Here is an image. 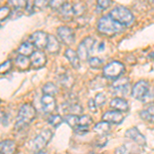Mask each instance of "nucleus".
I'll list each match as a JSON object with an SVG mask.
<instances>
[{
    "mask_svg": "<svg viewBox=\"0 0 154 154\" xmlns=\"http://www.w3.org/2000/svg\"><path fill=\"white\" fill-rule=\"evenodd\" d=\"M123 27L121 24L116 22L110 16H103L98 22V32L103 36L113 37L123 31Z\"/></svg>",
    "mask_w": 154,
    "mask_h": 154,
    "instance_id": "nucleus-1",
    "label": "nucleus"
},
{
    "mask_svg": "<svg viewBox=\"0 0 154 154\" xmlns=\"http://www.w3.org/2000/svg\"><path fill=\"white\" fill-rule=\"evenodd\" d=\"M36 116V110L31 104H24L20 108L18 117H17L16 128L17 130H23L28 126Z\"/></svg>",
    "mask_w": 154,
    "mask_h": 154,
    "instance_id": "nucleus-2",
    "label": "nucleus"
},
{
    "mask_svg": "<svg viewBox=\"0 0 154 154\" xmlns=\"http://www.w3.org/2000/svg\"><path fill=\"white\" fill-rule=\"evenodd\" d=\"M109 16L125 27L131 26L135 22V17H134L133 12L128 7L122 5L115 6L113 9H111Z\"/></svg>",
    "mask_w": 154,
    "mask_h": 154,
    "instance_id": "nucleus-3",
    "label": "nucleus"
},
{
    "mask_svg": "<svg viewBox=\"0 0 154 154\" xmlns=\"http://www.w3.org/2000/svg\"><path fill=\"white\" fill-rule=\"evenodd\" d=\"M53 138V131L51 130H44L42 131L39 135H37L35 138L30 143L31 149L35 152L43 153V149L46 147V145L49 143V141Z\"/></svg>",
    "mask_w": 154,
    "mask_h": 154,
    "instance_id": "nucleus-4",
    "label": "nucleus"
},
{
    "mask_svg": "<svg viewBox=\"0 0 154 154\" xmlns=\"http://www.w3.org/2000/svg\"><path fill=\"white\" fill-rule=\"evenodd\" d=\"M96 40L91 37H86L79 43L77 48V54L82 61H88L91 58V54L95 51Z\"/></svg>",
    "mask_w": 154,
    "mask_h": 154,
    "instance_id": "nucleus-5",
    "label": "nucleus"
},
{
    "mask_svg": "<svg viewBox=\"0 0 154 154\" xmlns=\"http://www.w3.org/2000/svg\"><path fill=\"white\" fill-rule=\"evenodd\" d=\"M125 72V66L120 62L113 61L106 65L103 69V75L108 79L115 80L116 78L120 77Z\"/></svg>",
    "mask_w": 154,
    "mask_h": 154,
    "instance_id": "nucleus-6",
    "label": "nucleus"
},
{
    "mask_svg": "<svg viewBox=\"0 0 154 154\" xmlns=\"http://www.w3.org/2000/svg\"><path fill=\"white\" fill-rule=\"evenodd\" d=\"M150 91V85L149 82L146 80H140L131 88V96L136 99V100L143 101L145 99V97L148 95V93Z\"/></svg>",
    "mask_w": 154,
    "mask_h": 154,
    "instance_id": "nucleus-7",
    "label": "nucleus"
},
{
    "mask_svg": "<svg viewBox=\"0 0 154 154\" xmlns=\"http://www.w3.org/2000/svg\"><path fill=\"white\" fill-rule=\"evenodd\" d=\"M57 35H58V38L60 40L68 46L72 45V44L74 43V41H75V34H74V31L67 26L59 27L58 30H57Z\"/></svg>",
    "mask_w": 154,
    "mask_h": 154,
    "instance_id": "nucleus-8",
    "label": "nucleus"
},
{
    "mask_svg": "<svg viewBox=\"0 0 154 154\" xmlns=\"http://www.w3.org/2000/svg\"><path fill=\"white\" fill-rule=\"evenodd\" d=\"M131 86V81L128 78H116L111 86V89L115 95L117 96H125L128 93Z\"/></svg>",
    "mask_w": 154,
    "mask_h": 154,
    "instance_id": "nucleus-9",
    "label": "nucleus"
},
{
    "mask_svg": "<svg viewBox=\"0 0 154 154\" xmlns=\"http://www.w3.org/2000/svg\"><path fill=\"white\" fill-rule=\"evenodd\" d=\"M48 40V34L44 31H36L29 37V41L35 46L36 48H45Z\"/></svg>",
    "mask_w": 154,
    "mask_h": 154,
    "instance_id": "nucleus-10",
    "label": "nucleus"
},
{
    "mask_svg": "<svg viewBox=\"0 0 154 154\" xmlns=\"http://www.w3.org/2000/svg\"><path fill=\"white\" fill-rule=\"evenodd\" d=\"M41 107L44 113L53 114L57 109V101L54 99V96L45 95L41 97Z\"/></svg>",
    "mask_w": 154,
    "mask_h": 154,
    "instance_id": "nucleus-11",
    "label": "nucleus"
},
{
    "mask_svg": "<svg viewBox=\"0 0 154 154\" xmlns=\"http://www.w3.org/2000/svg\"><path fill=\"white\" fill-rule=\"evenodd\" d=\"M125 135L126 138H128L130 140L134 141V142H135L138 146H141V147H145V146L147 145V141H146V138L140 133V131H139L137 128H128V130L125 131Z\"/></svg>",
    "mask_w": 154,
    "mask_h": 154,
    "instance_id": "nucleus-12",
    "label": "nucleus"
},
{
    "mask_svg": "<svg viewBox=\"0 0 154 154\" xmlns=\"http://www.w3.org/2000/svg\"><path fill=\"white\" fill-rule=\"evenodd\" d=\"M31 67L33 69H40L42 67L45 66L46 64V54L41 51V49H38V51H35L33 54H31Z\"/></svg>",
    "mask_w": 154,
    "mask_h": 154,
    "instance_id": "nucleus-13",
    "label": "nucleus"
},
{
    "mask_svg": "<svg viewBox=\"0 0 154 154\" xmlns=\"http://www.w3.org/2000/svg\"><path fill=\"white\" fill-rule=\"evenodd\" d=\"M103 120L107 121L109 123H113V125H119L122 122L123 120V115L121 114L120 111L113 110V111H107L103 114L102 116Z\"/></svg>",
    "mask_w": 154,
    "mask_h": 154,
    "instance_id": "nucleus-14",
    "label": "nucleus"
},
{
    "mask_svg": "<svg viewBox=\"0 0 154 154\" xmlns=\"http://www.w3.org/2000/svg\"><path fill=\"white\" fill-rule=\"evenodd\" d=\"M58 11H59V16L61 17V19L64 20V21H71V20L75 17L73 5L70 3H67V2L64 5H62L58 9Z\"/></svg>",
    "mask_w": 154,
    "mask_h": 154,
    "instance_id": "nucleus-15",
    "label": "nucleus"
},
{
    "mask_svg": "<svg viewBox=\"0 0 154 154\" xmlns=\"http://www.w3.org/2000/svg\"><path fill=\"white\" fill-rule=\"evenodd\" d=\"M61 49V44L54 35H48V40L45 46V51L51 54H57Z\"/></svg>",
    "mask_w": 154,
    "mask_h": 154,
    "instance_id": "nucleus-16",
    "label": "nucleus"
},
{
    "mask_svg": "<svg viewBox=\"0 0 154 154\" xmlns=\"http://www.w3.org/2000/svg\"><path fill=\"white\" fill-rule=\"evenodd\" d=\"M110 107L111 108H113L114 110L120 111V112H128V109H130L128 103L122 98L113 99V100L110 102Z\"/></svg>",
    "mask_w": 154,
    "mask_h": 154,
    "instance_id": "nucleus-17",
    "label": "nucleus"
},
{
    "mask_svg": "<svg viewBox=\"0 0 154 154\" xmlns=\"http://www.w3.org/2000/svg\"><path fill=\"white\" fill-rule=\"evenodd\" d=\"M65 57L74 69L80 68V58H79L78 54H77V51H73V49H71V48H68L65 51Z\"/></svg>",
    "mask_w": 154,
    "mask_h": 154,
    "instance_id": "nucleus-18",
    "label": "nucleus"
},
{
    "mask_svg": "<svg viewBox=\"0 0 154 154\" xmlns=\"http://www.w3.org/2000/svg\"><path fill=\"white\" fill-rule=\"evenodd\" d=\"M17 151V144L14 141L4 140L0 142V153H14Z\"/></svg>",
    "mask_w": 154,
    "mask_h": 154,
    "instance_id": "nucleus-19",
    "label": "nucleus"
},
{
    "mask_svg": "<svg viewBox=\"0 0 154 154\" xmlns=\"http://www.w3.org/2000/svg\"><path fill=\"white\" fill-rule=\"evenodd\" d=\"M16 66L18 67L20 70H27L31 67V60L27 56L24 54H19L16 59Z\"/></svg>",
    "mask_w": 154,
    "mask_h": 154,
    "instance_id": "nucleus-20",
    "label": "nucleus"
},
{
    "mask_svg": "<svg viewBox=\"0 0 154 154\" xmlns=\"http://www.w3.org/2000/svg\"><path fill=\"white\" fill-rule=\"evenodd\" d=\"M94 131L95 133L98 134L99 136H107V134L111 131V126H110V123L107 122V121L103 120L101 122L97 123L94 128Z\"/></svg>",
    "mask_w": 154,
    "mask_h": 154,
    "instance_id": "nucleus-21",
    "label": "nucleus"
},
{
    "mask_svg": "<svg viewBox=\"0 0 154 154\" xmlns=\"http://www.w3.org/2000/svg\"><path fill=\"white\" fill-rule=\"evenodd\" d=\"M140 116L143 120L148 121V122H154V104L141 111Z\"/></svg>",
    "mask_w": 154,
    "mask_h": 154,
    "instance_id": "nucleus-22",
    "label": "nucleus"
},
{
    "mask_svg": "<svg viewBox=\"0 0 154 154\" xmlns=\"http://www.w3.org/2000/svg\"><path fill=\"white\" fill-rule=\"evenodd\" d=\"M34 48H35V46H34L30 41H25L20 45L18 51L20 54H24V56L29 57L34 53Z\"/></svg>",
    "mask_w": 154,
    "mask_h": 154,
    "instance_id": "nucleus-23",
    "label": "nucleus"
},
{
    "mask_svg": "<svg viewBox=\"0 0 154 154\" xmlns=\"http://www.w3.org/2000/svg\"><path fill=\"white\" fill-rule=\"evenodd\" d=\"M60 83H61V85L64 86L65 88H71L74 84L73 76L70 75V74H68V73L63 74L61 78H60Z\"/></svg>",
    "mask_w": 154,
    "mask_h": 154,
    "instance_id": "nucleus-24",
    "label": "nucleus"
},
{
    "mask_svg": "<svg viewBox=\"0 0 154 154\" xmlns=\"http://www.w3.org/2000/svg\"><path fill=\"white\" fill-rule=\"evenodd\" d=\"M9 5L14 8V11H22L28 5V0H8Z\"/></svg>",
    "mask_w": 154,
    "mask_h": 154,
    "instance_id": "nucleus-25",
    "label": "nucleus"
},
{
    "mask_svg": "<svg viewBox=\"0 0 154 154\" xmlns=\"http://www.w3.org/2000/svg\"><path fill=\"white\" fill-rule=\"evenodd\" d=\"M64 121L69 126H71L72 128H74L76 125H78L79 123V116L77 114H68L64 117Z\"/></svg>",
    "mask_w": 154,
    "mask_h": 154,
    "instance_id": "nucleus-26",
    "label": "nucleus"
},
{
    "mask_svg": "<svg viewBox=\"0 0 154 154\" xmlns=\"http://www.w3.org/2000/svg\"><path fill=\"white\" fill-rule=\"evenodd\" d=\"M42 91H43V94H45V95L56 96L59 91H58V88H57L56 84H54L53 82H48L43 85Z\"/></svg>",
    "mask_w": 154,
    "mask_h": 154,
    "instance_id": "nucleus-27",
    "label": "nucleus"
},
{
    "mask_svg": "<svg viewBox=\"0 0 154 154\" xmlns=\"http://www.w3.org/2000/svg\"><path fill=\"white\" fill-rule=\"evenodd\" d=\"M64 119L62 118L61 115L59 114H49L48 118V121L51 125H53L54 128H58L59 125H62Z\"/></svg>",
    "mask_w": 154,
    "mask_h": 154,
    "instance_id": "nucleus-28",
    "label": "nucleus"
},
{
    "mask_svg": "<svg viewBox=\"0 0 154 154\" xmlns=\"http://www.w3.org/2000/svg\"><path fill=\"white\" fill-rule=\"evenodd\" d=\"M88 65L94 69H99L103 66V61L100 58H97V57H93V58H89L88 60Z\"/></svg>",
    "mask_w": 154,
    "mask_h": 154,
    "instance_id": "nucleus-29",
    "label": "nucleus"
},
{
    "mask_svg": "<svg viewBox=\"0 0 154 154\" xmlns=\"http://www.w3.org/2000/svg\"><path fill=\"white\" fill-rule=\"evenodd\" d=\"M11 14V11L9 6H2L0 7V22L4 21L8 18L9 16Z\"/></svg>",
    "mask_w": 154,
    "mask_h": 154,
    "instance_id": "nucleus-30",
    "label": "nucleus"
},
{
    "mask_svg": "<svg viewBox=\"0 0 154 154\" xmlns=\"http://www.w3.org/2000/svg\"><path fill=\"white\" fill-rule=\"evenodd\" d=\"M51 0H33V7L37 9H44L48 6H49Z\"/></svg>",
    "mask_w": 154,
    "mask_h": 154,
    "instance_id": "nucleus-31",
    "label": "nucleus"
},
{
    "mask_svg": "<svg viewBox=\"0 0 154 154\" xmlns=\"http://www.w3.org/2000/svg\"><path fill=\"white\" fill-rule=\"evenodd\" d=\"M12 68V63L11 60H7L4 63H2L0 65V74H5V73H8L9 71L11 70Z\"/></svg>",
    "mask_w": 154,
    "mask_h": 154,
    "instance_id": "nucleus-32",
    "label": "nucleus"
},
{
    "mask_svg": "<svg viewBox=\"0 0 154 154\" xmlns=\"http://www.w3.org/2000/svg\"><path fill=\"white\" fill-rule=\"evenodd\" d=\"M66 2H67V0H51L49 6H51V8L54 9V11H58L60 7L62 5H64Z\"/></svg>",
    "mask_w": 154,
    "mask_h": 154,
    "instance_id": "nucleus-33",
    "label": "nucleus"
},
{
    "mask_svg": "<svg viewBox=\"0 0 154 154\" xmlns=\"http://www.w3.org/2000/svg\"><path fill=\"white\" fill-rule=\"evenodd\" d=\"M112 3V0H97V6L99 9H107Z\"/></svg>",
    "mask_w": 154,
    "mask_h": 154,
    "instance_id": "nucleus-34",
    "label": "nucleus"
},
{
    "mask_svg": "<svg viewBox=\"0 0 154 154\" xmlns=\"http://www.w3.org/2000/svg\"><path fill=\"white\" fill-rule=\"evenodd\" d=\"M93 123V119H91V116L88 115H82L81 117H79V123L80 125H85V126H89Z\"/></svg>",
    "mask_w": 154,
    "mask_h": 154,
    "instance_id": "nucleus-35",
    "label": "nucleus"
},
{
    "mask_svg": "<svg viewBox=\"0 0 154 154\" xmlns=\"http://www.w3.org/2000/svg\"><path fill=\"white\" fill-rule=\"evenodd\" d=\"M94 101H95V104L97 105V107H102L106 102V97L104 94H98Z\"/></svg>",
    "mask_w": 154,
    "mask_h": 154,
    "instance_id": "nucleus-36",
    "label": "nucleus"
},
{
    "mask_svg": "<svg viewBox=\"0 0 154 154\" xmlns=\"http://www.w3.org/2000/svg\"><path fill=\"white\" fill-rule=\"evenodd\" d=\"M89 126H85V125H76L75 128H74V131H75L76 134H78V135H83V134H86L88 131H89Z\"/></svg>",
    "mask_w": 154,
    "mask_h": 154,
    "instance_id": "nucleus-37",
    "label": "nucleus"
},
{
    "mask_svg": "<svg viewBox=\"0 0 154 154\" xmlns=\"http://www.w3.org/2000/svg\"><path fill=\"white\" fill-rule=\"evenodd\" d=\"M88 107L91 108V111H96L97 108H98V107H97V105L95 104V101H94V100H89L88 101Z\"/></svg>",
    "mask_w": 154,
    "mask_h": 154,
    "instance_id": "nucleus-38",
    "label": "nucleus"
},
{
    "mask_svg": "<svg viewBox=\"0 0 154 154\" xmlns=\"http://www.w3.org/2000/svg\"><path fill=\"white\" fill-rule=\"evenodd\" d=\"M6 114L3 111H0V123H5Z\"/></svg>",
    "mask_w": 154,
    "mask_h": 154,
    "instance_id": "nucleus-39",
    "label": "nucleus"
},
{
    "mask_svg": "<svg viewBox=\"0 0 154 154\" xmlns=\"http://www.w3.org/2000/svg\"><path fill=\"white\" fill-rule=\"evenodd\" d=\"M149 2H150L152 5H154V0H149Z\"/></svg>",
    "mask_w": 154,
    "mask_h": 154,
    "instance_id": "nucleus-40",
    "label": "nucleus"
},
{
    "mask_svg": "<svg viewBox=\"0 0 154 154\" xmlns=\"http://www.w3.org/2000/svg\"><path fill=\"white\" fill-rule=\"evenodd\" d=\"M151 58H152V59L154 60V53H153L152 54H151Z\"/></svg>",
    "mask_w": 154,
    "mask_h": 154,
    "instance_id": "nucleus-41",
    "label": "nucleus"
},
{
    "mask_svg": "<svg viewBox=\"0 0 154 154\" xmlns=\"http://www.w3.org/2000/svg\"><path fill=\"white\" fill-rule=\"evenodd\" d=\"M86 1H91V0H86Z\"/></svg>",
    "mask_w": 154,
    "mask_h": 154,
    "instance_id": "nucleus-42",
    "label": "nucleus"
}]
</instances>
